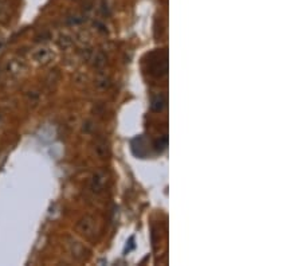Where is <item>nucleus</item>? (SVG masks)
Returning a JSON list of instances; mask_svg holds the SVG:
<instances>
[{
  "mask_svg": "<svg viewBox=\"0 0 302 266\" xmlns=\"http://www.w3.org/2000/svg\"><path fill=\"white\" fill-rule=\"evenodd\" d=\"M51 57V51L50 49H39L36 50V53L34 54V58H35L38 62H46L48 61Z\"/></svg>",
  "mask_w": 302,
  "mask_h": 266,
  "instance_id": "7ed1b4c3",
  "label": "nucleus"
},
{
  "mask_svg": "<svg viewBox=\"0 0 302 266\" xmlns=\"http://www.w3.org/2000/svg\"><path fill=\"white\" fill-rule=\"evenodd\" d=\"M9 19V4L7 0H0V23L8 22Z\"/></svg>",
  "mask_w": 302,
  "mask_h": 266,
  "instance_id": "f257e3e1",
  "label": "nucleus"
},
{
  "mask_svg": "<svg viewBox=\"0 0 302 266\" xmlns=\"http://www.w3.org/2000/svg\"><path fill=\"white\" fill-rule=\"evenodd\" d=\"M165 107V98L162 97L161 94H158L156 97L152 100V104H151V108L153 112H161Z\"/></svg>",
  "mask_w": 302,
  "mask_h": 266,
  "instance_id": "f03ea898",
  "label": "nucleus"
}]
</instances>
